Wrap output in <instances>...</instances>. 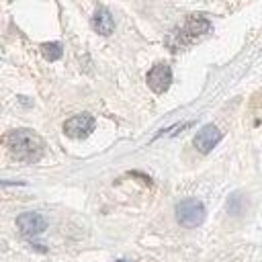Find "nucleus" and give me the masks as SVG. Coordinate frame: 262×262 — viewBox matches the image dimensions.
<instances>
[{
    "label": "nucleus",
    "instance_id": "f257e3e1",
    "mask_svg": "<svg viewBox=\"0 0 262 262\" xmlns=\"http://www.w3.org/2000/svg\"><path fill=\"white\" fill-rule=\"evenodd\" d=\"M8 151L20 162H37L43 156V139L31 129H14L6 133Z\"/></svg>",
    "mask_w": 262,
    "mask_h": 262
},
{
    "label": "nucleus",
    "instance_id": "f03ea898",
    "mask_svg": "<svg viewBox=\"0 0 262 262\" xmlns=\"http://www.w3.org/2000/svg\"><path fill=\"white\" fill-rule=\"evenodd\" d=\"M176 219L184 227H199L205 221V207L196 199H184L176 205Z\"/></svg>",
    "mask_w": 262,
    "mask_h": 262
},
{
    "label": "nucleus",
    "instance_id": "7ed1b4c3",
    "mask_svg": "<svg viewBox=\"0 0 262 262\" xmlns=\"http://www.w3.org/2000/svg\"><path fill=\"white\" fill-rule=\"evenodd\" d=\"M94 125L96 123H94L92 115H88V113L74 115L72 119H68L63 123V133L68 137H72V139H84L94 131Z\"/></svg>",
    "mask_w": 262,
    "mask_h": 262
},
{
    "label": "nucleus",
    "instance_id": "20e7f679",
    "mask_svg": "<svg viewBox=\"0 0 262 262\" xmlns=\"http://www.w3.org/2000/svg\"><path fill=\"white\" fill-rule=\"evenodd\" d=\"M211 29V23L203 16H190L180 29H178V41L180 43H190L196 37H201L203 33H207Z\"/></svg>",
    "mask_w": 262,
    "mask_h": 262
},
{
    "label": "nucleus",
    "instance_id": "39448f33",
    "mask_svg": "<svg viewBox=\"0 0 262 262\" xmlns=\"http://www.w3.org/2000/svg\"><path fill=\"white\" fill-rule=\"evenodd\" d=\"M172 84V70L166 66V63H158L154 66L149 72H147V86L156 92V94H162L170 88Z\"/></svg>",
    "mask_w": 262,
    "mask_h": 262
},
{
    "label": "nucleus",
    "instance_id": "423d86ee",
    "mask_svg": "<svg viewBox=\"0 0 262 262\" xmlns=\"http://www.w3.org/2000/svg\"><path fill=\"white\" fill-rule=\"evenodd\" d=\"M16 227L20 229V233L23 235H27V237H35V235H39L45 227H47V221H45V217L43 215H39V213H23V215H18L16 217Z\"/></svg>",
    "mask_w": 262,
    "mask_h": 262
},
{
    "label": "nucleus",
    "instance_id": "0eeeda50",
    "mask_svg": "<svg viewBox=\"0 0 262 262\" xmlns=\"http://www.w3.org/2000/svg\"><path fill=\"white\" fill-rule=\"evenodd\" d=\"M221 139V131L215 125H205L196 135H194V147L201 154H209Z\"/></svg>",
    "mask_w": 262,
    "mask_h": 262
},
{
    "label": "nucleus",
    "instance_id": "6e6552de",
    "mask_svg": "<svg viewBox=\"0 0 262 262\" xmlns=\"http://www.w3.org/2000/svg\"><path fill=\"white\" fill-rule=\"evenodd\" d=\"M92 27H94V31L98 35H111L113 29H115V23H113L111 12L106 8H102V6H98L94 10V14H92Z\"/></svg>",
    "mask_w": 262,
    "mask_h": 262
},
{
    "label": "nucleus",
    "instance_id": "1a4fd4ad",
    "mask_svg": "<svg viewBox=\"0 0 262 262\" xmlns=\"http://www.w3.org/2000/svg\"><path fill=\"white\" fill-rule=\"evenodd\" d=\"M41 51H43V55H45L47 59H51V61L61 57V45H59V43H43Z\"/></svg>",
    "mask_w": 262,
    "mask_h": 262
},
{
    "label": "nucleus",
    "instance_id": "9d476101",
    "mask_svg": "<svg viewBox=\"0 0 262 262\" xmlns=\"http://www.w3.org/2000/svg\"><path fill=\"white\" fill-rule=\"evenodd\" d=\"M117 262H123V260H117Z\"/></svg>",
    "mask_w": 262,
    "mask_h": 262
}]
</instances>
